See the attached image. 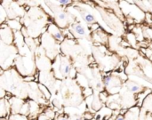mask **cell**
Here are the masks:
<instances>
[{
  "label": "cell",
  "instance_id": "6da1fadb",
  "mask_svg": "<svg viewBox=\"0 0 152 120\" xmlns=\"http://www.w3.org/2000/svg\"><path fill=\"white\" fill-rule=\"evenodd\" d=\"M74 29L75 31H76L77 34L80 35V36H84V28L82 27V25H80V24H77V25L74 26Z\"/></svg>",
  "mask_w": 152,
  "mask_h": 120
},
{
  "label": "cell",
  "instance_id": "7a4b0ae2",
  "mask_svg": "<svg viewBox=\"0 0 152 120\" xmlns=\"http://www.w3.org/2000/svg\"><path fill=\"white\" fill-rule=\"evenodd\" d=\"M84 20H85L87 23H95V19H94V16L92 15L91 14H86L85 15H84Z\"/></svg>",
  "mask_w": 152,
  "mask_h": 120
},
{
  "label": "cell",
  "instance_id": "3957f363",
  "mask_svg": "<svg viewBox=\"0 0 152 120\" xmlns=\"http://www.w3.org/2000/svg\"><path fill=\"white\" fill-rule=\"evenodd\" d=\"M128 89L130 90L132 93H138L140 91V87L138 85H135V84H130L128 85Z\"/></svg>",
  "mask_w": 152,
  "mask_h": 120
},
{
  "label": "cell",
  "instance_id": "277c9868",
  "mask_svg": "<svg viewBox=\"0 0 152 120\" xmlns=\"http://www.w3.org/2000/svg\"><path fill=\"white\" fill-rule=\"evenodd\" d=\"M11 120H27V117L23 115H14L11 117Z\"/></svg>",
  "mask_w": 152,
  "mask_h": 120
},
{
  "label": "cell",
  "instance_id": "5b68a950",
  "mask_svg": "<svg viewBox=\"0 0 152 120\" xmlns=\"http://www.w3.org/2000/svg\"><path fill=\"white\" fill-rule=\"evenodd\" d=\"M45 114H46V117H47L50 120H52V119L54 117V116H55V113H54V112L52 111V110H46V113H45Z\"/></svg>",
  "mask_w": 152,
  "mask_h": 120
},
{
  "label": "cell",
  "instance_id": "8992f818",
  "mask_svg": "<svg viewBox=\"0 0 152 120\" xmlns=\"http://www.w3.org/2000/svg\"><path fill=\"white\" fill-rule=\"evenodd\" d=\"M103 82H104V85H106V86L110 85V83L112 82V77H110V76L105 77V78H103Z\"/></svg>",
  "mask_w": 152,
  "mask_h": 120
},
{
  "label": "cell",
  "instance_id": "52a82bcc",
  "mask_svg": "<svg viewBox=\"0 0 152 120\" xmlns=\"http://www.w3.org/2000/svg\"><path fill=\"white\" fill-rule=\"evenodd\" d=\"M29 107L28 106V104H25L23 105V106H21V108H20V114H27L29 113Z\"/></svg>",
  "mask_w": 152,
  "mask_h": 120
},
{
  "label": "cell",
  "instance_id": "ba28073f",
  "mask_svg": "<svg viewBox=\"0 0 152 120\" xmlns=\"http://www.w3.org/2000/svg\"><path fill=\"white\" fill-rule=\"evenodd\" d=\"M53 36H54V37H55L56 40H58V41H61V40L63 39V36H62V34H61V32H59V31H57V32L54 33Z\"/></svg>",
  "mask_w": 152,
  "mask_h": 120
},
{
  "label": "cell",
  "instance_id": "9c48e42d",
  "mask_svg": "<svg viewBox=\"0 0 152 120\" xmlns=\"http://www.w3.org/2000/svg\"><path fill=\"white\" fill-rule=\"evenodd\" d=\"M58 19L61 20H64L65 19H66V14H64V13H60V14H58Z\"/></svg>",
  "mask_w": 152,
  "mask_h": 120
},
{
  "label": "cell",
  "instance_id": "30bf717a",
  "mask_svg": "<svg viewBox=\"0 0 152 120\" xmlns=\"http://www.w3.org/2000/svg\"><path fill=\"white\" fill-rule=\"evenodd\" d=\"M58 3L61 4V5H69V4H71L72 2L69 1V0H61V1H58Z\"/></svg>",
  "mask_w": 152,
  "mask_h": 120
},
{
  "label": "cell",
  "instance_id": "8fae6325",
  "mask_svg": "<svg viewBox=\"0 0 152 120\" xmlns=\"http://www.w3.org/2000/svg\"><path fill=\"white\" fill-rule=\"evenodd\" d=\"M38 120H50V119L48 118L47 117H46V114H44V115H41L40 117H39Z\"/></svg>",
  "mask_w": 152,
  "mask_h": 120
},
{
  "label": "cell",
  "instance_id": "7c38bea8",
  "mask_svg": "<svg viewBox=\"0 0 152 120\" xmlns=\"http://www.w3.org/2000/svg\"><path fill=\"white\" fill-rule=\"evenodd\" d=\"M93 116L89 115V113H85V115H84V118H85V120H90V119H92V118H93Z\"/></svg>",
  "mask_w": 152,
  "mask_h": 120
},
{
  "label": "cell",
  "instance_id": "4fadbf2b",
  "mask_svg": "<svg viewBox=\"0 0 152 120\" xmlns=\"http://www.w3.org/2000/svg\"><path fill=\"white\" fill-rule=\"evenodd\" d=\"M98 28H99L98 23H93V24H92V30H95V29H97Z\"/></svg>",
  "mask_w": 152,
  "mask_h": 120
},
{
  "label": "cell",
  "instance_id": "5bb4252c",
  "mask_svg": "<svg viewBox=\"0 0 152 120\" xmlns=\"http://www.w3.org/2000/svg\"><path fill=\"white\" fill-rule=\"evenodd\" d=\"M146 55H147L148 57H151L152 56V50L147 49V51H146Z\"/></svg>",
  "mask_w": 152,
  "mask_h": 120
},
{
  "label": "cell",
  "instance_id": "9a60e30c",
  "mask_svg": "<svg viewBox=\"0 0 152 120\" xmlns=\"http://www.w3.org/2000/svg\"><path fill=\"white\" fill-rule=\"evenodd\" d=\"M25 80H27V81H32V80H35V78H33V77H28L27 78H25Z\"/></svg>",
  "mask_w": 152,
  "mask_h": 120
},
{
  "label": "cell",
  "instance_id": "2e32d148",
  "mask_svg": "<svg viewBox=\"0 0 152 120\" xmlns=\"http://www.w3.org/2000/svg\"><path fill=\"white\" fill-rule=\"evenodd\" d=\"M115 120H125V117H124L123 116L120 115V116H118V117H117Z\"/></svg>",
  "mask_w": 152,
  "mask_h": 120
},
{
  "label": "cell",
  "instance_id": "e0dca14e",
  "mask_svg": "<svg viewBox=\"0 0 152 120\" xmlns=\"http://www.w3.org/2000/svg\"><path fill=\"white\" fill-rule=\"evenodd\" d=\"M122 46H130V44H129V43H126V42H125V41H123V42H122Z\"/></svg>",
  "mask_w": 152,
  "mask_h": 120
},
{
  "label": "cell",
  "instance_id": "ac0fdd59",
  "mask_svg": "<svg viewBox=\"0 0 152 120\" xmlns=\"http://www.w3.org/2000/svg\"><path fill=\"white\" fill-rule=\"evenodd\" d=\"M21 31L23 32L24 37H27V32H26V30H25V29H24V28H22V29H21Z\"/></svg>",
  "mask_w": 152,
  "mask_h": 120
},
{
  "label": "cell",
  "instance_id": "d6986e66",
  "mask_svg": "<svg viewBox=\"0 0 152 120\" xmlns=\"http://www.w3.org/2000/svg\"><path fill=\"white\" fill-rule=\"evenodd\" d=\"M68 35H69V38H74V37H73L72 34H70V33H69Z\"/></svg>",
  "mask_w": 152,
  "mask_h": 120
},
{
  "label": "cell",
  "instance_id": "ffe728a7",
  "mask_svg": "<svg viewBox=\"0 0 152 120\" xmlns=\"http://www.w3.org/2000/svg\"><path fill=\"white\" fill-rule=\"evenodd\" d=\"M59 120H68L67 118H63V117H61V118H60Z\"/></svg>",
  "mask_w": 152,
  "mask_h": 120
},
{
  "label": "cell",
  "instance_id": "44dd1931",
  "mask_svg": "<svg viewBox=\"0 0 152 120\" xmlns=\"http://www.w3.org/2000/svg\"><path fill=\"white\" fill-rule=\"evenodd\" d=\"M76 120H81V119H80V118H77Z\"/></svg>",
  "mask_w": 152,
  "mask_h": 120
},
{
  "label": "cell",
  "instance_id": "7402d4cb",
  "mask_svg": "<svg viewBox=\"0 0 152 120\" xmlns=\"http://www.w3.org/2000/svg\"><path fill=\"white\" fill-rule=\"evenodd\" d=\"M150 59H151V60H152V56H151V57H150Z\"/></svg>",
  "mask_w": 152,
  "mask_h": 120
},
{
  "label": "cell",
  "instance_id": "603a6c76",
  "mask_svg": "<svg viewBox=\"0 0 152 120\" xmlns=\"http://www.w3.org/2000/svg\"><path fill=\"white\" fill-rule=\"evenodd\" d=\"M151 49H152V45H151Z\"/></svg>",
  "mask_w": 152,
  "mask_h": 120
},
{
  "label": "cell",
  "instance_id": "cb8c5ba5",
  "mask_svg": "<svg viewBox=\"0 0 152 120\" xmlns=\"http://www.w3.org/2000/svg\"><path fill=\"white\" fill-rule=\"evenodd\" d=\"M52 120H53V119H52Z\"/></svg>",
  "mask_w": 152,
  "mask_h": 120
}]
</instances>
